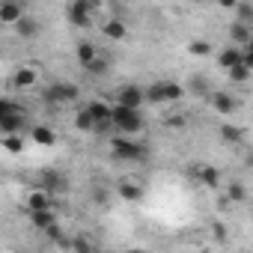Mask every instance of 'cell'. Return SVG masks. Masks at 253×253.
Listing matches in <instances>:
<instances>
[{"mask_svg":"<svg viewBox=\"0 0 253 253\" xmlns=\"http://www.w3.org/2000/svg\"><path fill=\"white\" fill-rule=\"evenodd\" d=\"M110 125L119 128L122 134H137L143 131V113L140 110H131V107H110Z\"/></svg>","mask_w":253,"mask_h":253,"instance_id":"obj_1","label":"cell"},{"mask_svg":"<svg viewBox=\"0 0 253 253\" xmlns=\"http://www.w3.org/2000/svg\"><path fill=\"white\" fill-rule=\"evenodd\" d=\"M182 95H185V86H182V84H173V81H155L152 86L143 89V98H146V101H155V104L182 101Z\"/></svg>","mask_w":253,"mask_h":253,"instance_id":"obj_2","label":"cell"},{"mask_svg":"<svg viewBox=\"0 0 253 253\" xmlns=\"http://www.w3.org/2000/svg\"><path fill=\"white\" fill-rule=\"evenodd\" d=\"M110 152L119 161H143L146 158V146L134 143V140H125V137H113L110 140Z\"/></svg>","mask_w":253,"mask_h":253,"instance_id":"obj_3","label":"cell"},{"mask_svg":"<svg viewBox=\"0 0 253 253\" xmlns=\"http://www.w3.org/2000/svg\"><path fill=\"white\" fill-rule=\"evenodd\" d=\"M113 101H116V107H131V110H140V104H143L146 98H143V89H140V86L125 84V86H119V89L113 92Z\"/></svg>","mask_w":253,"mask_h":253,"instance_id":"obj_4","label":"cell"},{"mask_svg":"<svg viewBox=\"0 0 253 253\" xmlns=\"http://www.w3.org/2000/svg\"><path fill=\"white\" fill-rule=\"evenodd\" d=\"M92 12H95V6L86 3V0H75V3L66 6V15H69V21L75 27H89L92 24Z\"/></svg>","mask_w":253,"mask_h":253,"instance_id":"obj_5","label":"cell"},{"mask_svg":"<svg viewBox=\"0 0 253 253\" xmlns=\"http://www.w3.org/2000/svg\"><path fill=\"white\" fill-rule=\"evenodd\" d=\"M84 110L89 113L95 128H110V101H101V98H92L84 104Z\"/></svg>","mask_w":253,"mask_h":253,"instance_id":"obj_6","label":"cell"},{"mask_svg":"<svg viewBox=\"0 0 253 253\" xmlns=\"http://www.w3.org/2000/svg\"><path fill=\"white\" fill-rule=\"evenodd\" d=\"M78 95H81V89H78L75 84H54V86L45 89V98H48L51 104H72Z\"/></svg>","mask_w":253,"mask_h":253,"instance_id":"obj_7","label":"cell"},{"mask_svg":"<svg viewBox=\"0 0 253 253\" xmlns=\"http://www.w3.org/2000/svg\"><path fill=\"white\" fill-rule=\"evenodd\" d=\"M211 107L220 113V116H232L238 110V98L229 95V92H211Z\"/></svg>","mask_w":253,"mask_h":253,"instance_id":"obj_8","label":"cell"},{"mask_svg":"<svg viewBox=\"0 0 253 253\" xmlns=\"http://www.w3.org/2000/svg\"><path fill=\"white\" fill-rule=\"evenodd\" d=\"M39 188H42L45 194H63V191L69 188V182H66V176H60V173H42Z\"/></svg>","mask_w":253,"mask_h":253,"instance_id":"obj_9","label":"cell"},{"mask_svg":"<svg viewBox=\"0 0 253 253\" xmlns=\"http://www.w3.org/2000/svg\"><path fill=\"white\" fill-rule=\"evenodd\" d=\"M101 33H104L110 42H122L125 36H128V27H125L122 18H107V21L101 24Z\"/></svg>","mask_w":253,"mask_h":253,"instance_id":"obj_10","label":"cell"},{"mask_svg":"<svg viewBox=\"0 0 253 253\" xmlns=\"http://www.w3.org/2000/svg\"><path fill=\"white\" fill-rule=\"evenodd\" d=\"M229 39H232V45L235 48H247V45H253V27H247V24H232L229 27Z\"/></svg>","mask_w":253,"mask_h":253,"instance_id":"obj_11","label":"cell"},{"mask_svg":"<svg viewBox=\"0 0 253 253\" xmlns=\"http://www.w3.org/2000/svg\"><path fill=\"white\" fill-rule=\"evenodd\" d=\"M24 18V6L21 3H0V27H3V24H18Z\"/></svg>","mask_w":253,"mask_h":253,"instance_id":"obj_12","label":"cell"},{"mask_svg":"<svg viewBox=\"0 0 253 253\" xmlns=\"http://www.w3.org/2000/svg\"><path fill=\"white\" fill-rule=\"evenodd\" d=\"M12 81H15V86H18V89H30V86L39 81V72H36L33 66H21V69H15Z\"/></svg>","mask_w":253,"mask_h":253,"instance_id":"obj_13","label":"cell"},{"mask_svg":"<svg viewBox=\"0 0 253 253\" xmlns=\"http://www.w3.org/2000/svg\"><path fill=\"white\" fill-rule=\"evenodd\" d=\"M51 209V194H45L42 188H33L27 194V211H45Z\"/></svg>","mask_w":253,"mask_h":253,"instance_id":"obj_14","label":"cell"},{"mask_svg":"<svg viewBox=\"0 0 253 253\" xmlns=\"http://www.w3.org/2000/svg\"><path fill=\"white\" fill-rule=\"evenodd\" d=\"M39 30H42V24H39L36 18H30V15H24V18L15 24V33H18L21 39H33V36H39Z\"/></svg>","mask_w":253,"mask_h":253,"instance_id":"obj_15","label":"cell"},{"mask_svg":"<svg viewBox=\"0 0 253 253\" xmlns=\"http://www.w3.org/2000/svg\"><path fill=\"white\" fill-rule=\"evenodd\" d=\"M217 63H220V69H232V66H238L241 63V48H235V45H226L220 54H217Z\"/></svg>","mask_w":253,"mask_h":253,"instance_id":"obj_16","label":"cell"},{"mask_svg":"<svg viewBox=\"0 0 253 253\" xmlns=\"http://www.w3.org/2000/svg\"><path fill=\"white\" fill-rule=\"evenodd\" d=\"M24 122H27V119H24V110H18V113H12V116H6V119H3V125H0V131H3L6 137H9V134H21Z\"/></svg>","mask_w":253,"mask_h":253,"instance_id":"obj_17","label":"cell"},{"mask_svg":"<svg viewBox=\"0 0 253 253\" xmlns=\"http://www.w3.org/2000/svg\"><path fill=\"white\" fill-rule=\"evenodd\" d=\"M30 223L36 226V229H48V226H54L57 223V214L51 211V209H45V211H30Z\"/></svg>","mask_w":253,"mask_h":253,"instance_id":"obj_18","label":"cell"},{"mask_svg":"<svg viewBox=\"0 0 253 253\" xmlns=\"http://www.w3.org/2000/svg\"><path fill=\"white\" fill-rule=\"evenodd\" d=\"M95 57H98V48H95L92 42H81V45H78V63H81L84 69H86Z\"/></svg>","mask_w":253,"mask_h":253,"instance_id":"obj_19","label":"cell"},{"mask_svg":"<svg viewBox=\"0 0 253 253\" xmlns=\"http://www.w3.org/2000/svg\"><path fill=\"white\" fill-rule=\"evenodd\" d=\"M116 191H119L122 200H140V197H143V188H140L137 182H119Z\"/></svg>","mask_w":253,"mask_h":253,"instance_id":"obj_20","label":"cell"},{"mask_svg":"<svg viewBox=\"0 0 253 253\" xmlns=\"http://www.w3.org/2000/svg\"><path fill=\"white\" fill-rule=\"evenodd\" d=\"M200 182H203L206 188H211V191H214V188L220 185V173H217V167H209V164H206V167H200Z\"/></svg>","mask_w":253,"mask_h":253,"instance_id":"obj_21","label":"cell"},{"mask_svg":"<svg viewBox=\"0 0 253 253\" xmlns=\"http://www.w3.org/2000/svg\"><path fill=\"white\" fill-rule=\"evenodd\" d=\"M30 134H33V140H36L39 146H54V140H57V137H54V131L48 128V125H36Z\"/></svg>","mask_w":253,"mask_h":253,"instance_id":"obj_22","label":"cell"},{"mask_svg":"<svg viewBox=\"0 0 253 253\" xmlns=\"http://www.w3.org/2000/svg\"><path fill=\"white\" fill-rule=\"evenodd\" d=\"M220 137H223V143H241L244 140V131L238 128V125H220Z\"/></svg>","mask_w":253,"mask_h":253,"instance_id":"obj_23","label":"cell"},{"mask_svg":"<svg viewBox=\"0 0 253 253\" xmlns=\"http://www.w3.org/2000/svg\"><path fill=\"white\" fill-rule=\"evenodd\" d=\"M75 128H78V131H92V128H95V125H92V119H89V113H86L84 107L75 113Z\"/></svg>","mask_w":253,"mask_h":253,"instance_id":"obj_24","label":"cell"},{"mask_svg":"<svg viewBox=\"0 0 253 253\" xmlns=\"http://www.w3.org/2000/svg\"><path fill=\"white\" fill-rule=\"evenodd\" d=\"M0 143H3V149L6 152H24V140H21V134H9V137H3V140H0Z\"/></svg>","mask_w":253,"mask_h":253,"instance_id":"obj_25","label":"cell"},{"mask_svg":"<svg viewBox=\"0 0 253 253\" xmlns=\"http://www.w3.org/2000/svg\"><path fill=\"white\" fill-rule=\"evenodd\" d=\"M188 51H191L194 57H209V54H211V42H206V39H194V42L188 45Z\"/></svg>","mask_w":253,"mask_h":253,"instance_id":"obj_26","label":"cell"},{"mask_svg":"<svg viewBox=\"0 0 253 253\" xmlns=\"http://www.w3.org/2000/svg\"><path fill=\"white\" fill-rule=\"evenodd\" d=\"M72 250H75V253H95V250H92V241H89L86 235H75V238H72Z\"/></svg>","mask_w":253,"mask_h":253,"instance_id":"obj_27","label":"cell"},{"mask_svg":"<svg viewBox=\"0 0 253 253\" xmlns=\"http://www.w3.org/2000/svg\"><path fill=\"white\" fill-rule=\"evenodd\" d=\"M247 197V188L241 185V182H232L229 185V191H226V200H232V203H241Z\"/></svg>","mask_w":253,"mask_h":253,"instance_id":"obj_28","label":"cell"},{"mask_svg":"<svg viewBox=\"0 0 253 253\" xmlns=\"http://www.w3.org/2000/svg\"><path fill=\"white\" fill-rule=\"evenodd\" d=\"M21 107L15 104V101H6V98H0V125H3V119L6 116H12V113H18Z\"/></svg>","mask_w":253,"mask_h":253,"instance_id":"obj_29","label":"cell"},{"mask_svg":"<svg viewBox=\"0 0 253 253\" xmlns=\"http://www.w3.org/2000/svg\"><path fill=\"white\" fill-rule=\"evenodd\" d=\"M247 78H250V69H247V66H241V63H238V66H232V69H229V81L244 84Z\"/></svg>","mask_w":253,"mask_h":253,"instance_id":"obj_30","label":"cell"},{"mask_svg":"<svg viewBox=\"0 0 253 253\" xmlns=\"http://www.w3.org/2000/svg\"><path fill=\"white\" fill-rule=\"evenodd\" d=\"M107 69H110V66H107V60H101V57H95V60L86 66V72H89V75H104Z\"/></svg>","mask_w":253,"mask_h":253,"instance_id":"obj_31","label":"cell"},{"mask_svg":"<svg viewBox=\"0 0 253 253\" xmlns=\"http://www.w3.org/2000/svg\"><path fill=\"white\" fill-rule=\"evenodd\" d=\"M167 125H170V128H185V125H188V116H185V113H170V116H167Z\"/></svg>","mask_w":253,"mask_h":253,"instance_id":"obj_32","label":"cell"},{"mask_svg":"<svg viewBox=\"0 0 253 253\" xmlns=\"http://www.w3.org/2000/svg\"><path fill=\"white\" fill-rule=\"evenodd\" d=\"M45 235H48L51 241H57V244H63V238H66V235H63V229H60L57 223H54V226H48V229H45Z\"/></svg>","mask_w":253,"mask_h":253,"instance_id":"obj_33","label":"cell"},{"mask_svg":"<svg viewBox=\"0 0 253 253\" xmlns=\"http://www.w3.org/2000/svg\"><path fill=\"white\" fill-rule=\"evenodd\" d=\"M128 253H146V250H140V247H137V250H128Z\"/></svg>","mask_w":253,"mask_h":253,"instance_id":"obj_34","label":"cell"}]
</instances>
